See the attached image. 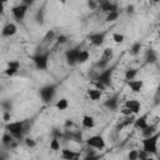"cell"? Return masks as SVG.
<instances>
[{
	"mask_svg": "<svg viewBox=\"0 0 160 160\" xmlns=\"http://www.w3.org/2000/svg\"><path fill=\"white\" fill-rule=\"evenodd\" d=\"M158 139L159 134L155 133L143 140V150L148 151L149 154H156L158 153Z\"/></svg>",
	"mask_w": 160,
	"mask_h": 160,
	"instance_id": "6da1fadb",
	"label": "cell"
},
{
	"mask_svg": "<svg viewBox=\"0 0 160 160\" xmlns=\"http://www.w3.org/2000/svg\"><path fill=\"white\" fill-rule=\"evenodd\" d=\"M86 145L93 149H96V150H103V149H105L106 143L101 135H93L86 140Z\"/></svg>",
	"mask_w": 160,
	"mask_h": 160,
	"instance_id": "7a4b0ae2",
	"label": "cell"
},
{
	"mask_svg": "<svg viewBox=\"0 0 160 160\" xmlns=\"http://www.w3.org/2000/svg\"><path fill=\"white\" fill-rule=\"evenodd\" d=\"M8 131L14 136V138H20L23 131H24V124L21 121H14V123H9L7 125Z\"/></svg>",
	"mask_w": 160,
	"mask_h": 160,
	"instance_id": "3957f363",
	"label": "cell"
},
{
	"mask_svg": "<svg viewBox=\"0 0 160 160\" xmlns=\"http://www.w3.org/2000/svg\"><path fill=\"white\" fill-rule=\"evenodd\" d=\"M28 9H29V5H26V4H19V5H16V7H14L11 9V14H13V16L16 20H21L26 15Z\"/></svg>",
	"mask_w": 160,
	"mask_h": 160,
	"instance_id": "277c9868",
	"label": "cell"
},
{
	"mask_svg": "<svg viewBox=\"0 0 160 160\" xmlns=\"http://www.w3.org/2000/svg\"><path fill=\"white\" fill-rule=\"evenodd\" d=\"M125 106H128V108L131 110L133 115L139 114V113H140V110H141V104H140V101H139V100H136V99L126 100V101H125Z\"/></svg>",
	"mask_w": 160,
	"mask_h": 160,
	"instance_id": "5b68a950",
	"label": "cell"
},
{
	"mask_svg": "<svg viewBox=\"0 0 160 160\" xmlns=\"http://www.w3.org/2000/svg\"><path fill=\"white\" fill-rule=\"evenodd\" d=\"M100 10L103 13H112V11H118V5L114 3H110L108 0H104V2L100 3Z\"/></svg>",
	"mask_w": 160,
	"mask_h": 160,
	"instance_id": "8992f818",
	"label": "cell"
},
{
	"mask_svg": "<svg viewBox=\"0 0 160 160\" xmlns=\"http://www.w3.org/2000/svg\"><path fill=\"white\" fill-rule=\"evenodd\" d=\"M16 31H18V26H16L14 23H8V24L3 28L2 34H3V36L10 38V36L15 35V34H16Z\"/></svg>",
	"mask_w": 160,
	"mask_h": 160,
	"instance_id": "52a82bcc",
	"label": "cell"
},
{
	"mask_svg": "<svg viewBox=\"0 0 160 160\" xmlns=\"http://www.w3.org/2000/svg\"><path fill=\"white\" fill-rule=\"evenodd\" d=\"M128 86L130 88V90H131L133 93H140V90H141L143 86H144V81H143V80L131 79V80H128Z\"/></svg>",
	"mask_w": 160,
	"mask_h": 160,
	"instance_id": "ba28073f",
	"label": "cell"
},
{
	"mask_svg": "<svg viewBox=\"0 0 160 160\" xmlns=\"http://www.w3.org/2000/svg\"><path fill=\"white\" fill-rule=\"evenodd\" d=\"M34 63H35V65H36L38 69H45L46 65H48V55L40 54V55L35 57L34 58Z\"/></svg>",
	"mask_w": 160,
	"mask_h": 160,
	"instance_id": "9c48e42d",
	"label": "cell"
},
{
	"mask_svg": "<svg viewBox=\"0 0 160 160\" xmlns=\"http://www.w3.org/2000/svg\"><path fill=\"white\" fill-rule=\"evenodd\" d=\"M89 39H90V43L93 44V45H95V46H100L103 43H104V39H105V35H104V33H98V34H93V35H90L89 36Z\"/></svg>",
	"mask_w": 160,
	"mask_h": 160,
	"instance_id": "30bf717a",
	"label": "cell"
},
{
	"mask_svg": "<svg viewBox=\"0 0 160 160\" xmlns=\"http://www.w3.org/2000/svg\"><path fill=\"white\" fill-rule=\"evenodd\" d=\"M134 126L136 128V129H140V130H143V129H145L149 124H148V117L146 115H144V117H140V118H135V120H134Z\"/></svg>",
	"mask_w": 160,
	"mask_h": 160,
	"instance_id": "8fae6325",
	"label": "cell"
},
{
	"mask_svg": "<svg viewBox=\"0 0 160 160\" xmlns=\"http://www.w3.org/2000/svg\"><path fill=\"white\" fill-rule=\"evenodd\" d=\"M101 95H103V91L99 90V89H96V88H93V89H89V90H88V96H89V99L93 100V101L100 100Z\"/></svg>",
	"mask_w": 160,
	"mask_h": 160,
	"instance_id": "7c38bea8",
	"label": "cell"
},
{
	"mask_svg": "<svg viewBox=\"0 0 160 160\" xmlns=\"http://www.w3.org/2000/svg\"><path fill=\"white\" fill-rule=\"evenodd\" d=\"M81 124L86 129H93L95 126V119L90 115H84L83 119H81Z\"/></svg>",
	"mask_w": 160,
	"mask_h": 160,
	"instance_id": "4fadbf2b",
	"label": "cell"
},
{
	"mask_svg": "<svg viewBox=\"0 0 160 160\" xmlns=\"http://www.w3.org/2000/svg\"><path fill=\"white\" fill-rule=\"evenodd\" d=\"M89 58H90V54H89L88 50H80L78 57H76V63L78 64H84L89 60Z\"/></svg>",
	"mask_w": 160,
	"mask_h": 160,
	"instance_id": "5bb4252c",
	"label": "cell"
},
{
	"mask_svg": "<svg viewBox=\"0 0 160 160\" xmlns=\"http://www.w3.org/2000/svg\"><path fill=\"white\" fill-rule=\"evenodd\" d=\"M68 106H69V101H68V99H65V98H62V99L58 100L57 104H55V108H57L58 110H60V112L66 110Z\"/></svg>",
	"mask_w": 160,
	"mask_h": 160,
	"instance_id": "9a60e30c",
	"label": "cell"
},
{
	"mask_svg": "<svg viewBox=\"0 0 160 160\" xmlns=\"http://www.w3.org/2000/svg\"><path fill=\"white\" fill-rule=\"evenodd\" d=\"M62 158L65 159V160H73L75 158H78V154L74 153L73 150H69V149H64L62 150Z\"/></svg>",
	"mask_w": 160,
	"mask_h": 160,
	"instance_id": "2e32d148",
	"label": "cell"
},
{
	"mask_svg": "<svg viewBox=\"0 0 160 160\" xmlns=\"http://www.w3.org/2000/svg\"><path fill=\"white\" fill-rule=\"evenodd\" d=\"M98 80H99L100 83H103L105 86H106V85H109V84H110V71L108 70V71L101 73V74L99 75Z\"/></svg>",
	"mask_w": 160,
	"mask_h": 160,
	"instance_id": "e0dca14e",
	"label": "cell"
},
{
	"mask_svg": "<svg viewBox=\"0 0 160 160\" xmlns=\"http://www.w3.org/2000/svg\"><path fill=\"white\" fill-rule=\"evenodd\" d=\"M79 51H80V50H78V49H73V50H70V51L68 53V62H69L70 64H75V63H76V57H78V54H79Z\"/></svg>",
	"mask_w": 160,
	"mask_h": 160,
	"instance_id": "ac0fdd59",
	"label": "cell"
},
{
	"mask_svg": "<svg viewBox=\"0 0 160 160\" xmlns=\"http://www.w3.org/2000/svg\"><path fill=\"white\" fill-rule=\"evenodd\" d=\"M13 140H14V136H13L9 131L5 133V134L3 135V138H2V143H3V145H5V146L11 145V144H13Z\"/></svg>",
	"mask_w": 160,
	"mask_h": 160,
	"instance_id": "d6986e66",
	"label": "cell"
},
{
	"mask_svg": "<svg viewBox=\"0 0 160 160\" xmlns=\"http://www.w3.org/2000/svg\"><path fill=\"white\" fill-rule=\"evenodd\" d=\"M50 150H53V151H59L60 150V141L57 138L50 140Z\"/></svg>",
	"mask_w": 160,
	"mask_h": 160,
	"instance_id": "ffe728a7",
	"label": "cell"
},
{
	"mask_svg": "<svg viewBox=\"0 0 160 160\" xmlns=\"http://www.w3.org/2000/svg\"><path fill=\"white\" fill-rule=\"evenodd\" d=\"M118 18H119V11H112V13H108V14H106L105 20L108 21V23H112V21L118 20Z\"/></svg>",
	"mask_w": 160,
	"mask_h": 160,
	"instance_id": "44dd1931",
	"label": "cell"
},
{
	"mask_svg": "<svg viewBox=\"0 0 160 160\" xmlns=\"http://www.w3.org/2000/svg\"><path fill=\"white\" fill-rule=\"evenodd\" d=\"M156 128L154 126V125H148L145 129H143V134H144V136L145 138H148V136H150V135H153V134H155L156 133V130H155Z\"/></svg>",
	"mask_w": 160,
	"mask_h": 160,
	"instance_id": "7402d4cb",
	"label": "cell"
},
{
	"mask_svg": "<svg viewBox=\"0 0 160 160\" xmlns=\"http://www.w3.org/2000/svg\"><path fill=\"white\" fill-rule=\"evenodd\" d=\"M112 38H113V41H114L115 44H121V43H124V40H125V36H124L123 34H120V33H114Z\"/></svg>",
	"mask_w": 160,
	"mask_h": 160,
	"instance_id": "603a6c76",
	"label": "cell"
},
{
	"mask_svg": "<svg viewBox=\"0 0 160 160\" xmlns=\"http://www.w3.org/2000/svg\"><path fill=\"white\" fill-rule=\"evenodd\" d=\"M136 74H138V70H136V69H129V70L125 71V79H126V80L135 79Z\"/></svg>",
	"mask_w": 160,
	"mask_h": 160,
	"instance_id": "cb8c5ba5",
	"label": "cell"
},
{
	"mask_svg": "<svg viewBox=\"0 0 160 160\" xmlns=\"http://www.w3.org/2000/svg\"><path fill=\"white\" fill-rule=\"evenodd\" d=\"M158 60V57H156V54L153 51V50H150L149 53H148V57H146V62L148 63H155Z\"/></svg>",
	"mask_w": 160,
	"mask_h": 160,
	"instance_id": "d4e9b609",
	"label": "cell"
},
{
	"mask_svg": "<svg viewBox=\"0 0 160 160\" xmlns=\"http://www.w3.org/2000/svg\"><path fill=\"white\" fill-rule=\"evenodd\" d=\"M150 156H151V154H149V153L145 151V150H140V151L138 153V159H140V160L150 159Z\"/></svg>",
	"mask_w": 160,
	"mask_h": 160,
	"instance_id": "484cf974",
	"label": "cell"
},
{
	"mask_svg": "<svg viewBox=\"0 0 160 160\" xmlns=\"http://www.w3.org/2000/svg\"><path fill=\"white\" fill-rule=\"evenodd\" d=\"M53 94V88H46V89H43L41 90V96L44 99H49Z\"/></svg>",
	"mask_w": 160,
	"mask_h": 160,
	"instance_id": "4316f807",
	"label": "cell"
},
{
	"mask_svg": "<svg viewBox=\"0 0 160 160\" xmlns=\"http://www.w3.org/2000/svg\"><path fill=\"white\" fill-rule=\"evenodd\" d=\"M19 70L18 69H15V68H10V66H8L7 69H5V75H8V76H14L16 73H18Z\"/></svg>",
	"mask_w": 160,
	"mask_h": 160,
	"instance_id": "83f0119b",
	"label": "cell"
},
{
	"mask_svg": "<svg viewBox=\"0 0 160 160\" xmlns=\"http://www.w3.org/2000/svg\"><path fill=\"white\" fill-rule=\"evenodd\" d=\"M140 49H141V44H140V43H135V44L133 45V48H131V54H134V55L139 54Z\"/></svg>",
	"mask_w": 160,
	"mask_h": 160,
	"instance_id": "f1b7e54d",
	"label": "cell"
},
{
	"mask_svg": "<svg viewBox=\"0 0 160 160\" xmlns=\"http://www.w3.org/2000/svg\"><path fill=\"white\" fill-rule=\"evenodd\" d=\"M120 113H121V115H124V117H130V115H133V113H131V110L128 108V106H123L121 108V110H120Z\"/></svg>",
	"mask_w": 160,
	"mask_h": 160,
	"instance_id": "f546056e",
	"label": "cell"
},
{
	"mask_svg": "<svg viewBox=\"0 0 160 160\" xmlns=\"http://www.w3.org/2000/svg\"><path fill=\"white\" fill-rule=\"evenodd\" d=\"M25 144H26L28 148H35L36 146V141L34 139H31V138H26L25 139Z\"/></svg>",
	"mask_w": 160,
	"mask_h": 160,
	"instance_id": "4dcf8cb0",
	"label": "cell"
},
{
	"mask_svg": "<svg viewBox=\"0 0 160 160\" xmlns=\"http://www.w3.org/2000/svg\"><path fill=\"white\" fill-rule=\"evenodd\" d=\"M138 150H130L129 154H128V159L130 160H138Z\"/></svg>",
	"mask_w": 160,
	"mask_h": 160,
	"instance_id": "1f68e13d",
	"label": "cell"
},
{
	"mask_svg": "<svg viewBox=\"0 0 160 160\" xmlns=\"http://www.w3.org/2000/svg\"><path fill=\"white\" fill-rule=\"evenodd\" d=\"M8 66H10V68H15V69H20V63L19 62H16V60H11V62H9L8 63Z\"/></svg>",
	"mask_w": 160,
	"mask_h": 160,
	"instance_id": "d6a6232c",
	"label": "cell"
},
{
	"mask_svg": "<svg viewBox=\"0 0 160 160\" xmlns=\"http://www.w3.org/2000/svg\"><path fill=\"white\" fill-rule=\"evenodd\" d=\"M10 119H11V114H10L9 112H5V113H4V115H3V120H4V121H7V123H9V121H10Z\"/></svg>",
	"mask_w": 160,
	"mask_h": 160,
	"instance_id": "836d02e7",
	"label": "cell"
},
{
	"mask_svg": "<svg viewBox=\"0 0 160 160\" xmlns=\"http://www.w3.org/2000/svg\"><path fill=\"white\" fill-rule=\"evenodd\" d=\"M95 86H96V89H99V90H101V91H103V90H105V85H104L103 83H100L99 80H96V81H95Z\"/></svg>",
	"mask_w": 160,
	"mask_h": 160,
	"instance_id": "e575fe53",
	"label": "cell"
},
{
	"mask_svg": "<svg viewBox=\"0 0 160 160\" xmlns=\"http://www.w3.org/2000/svg\"><path fill=\"white\" fill-rule=\"evenodd\" d=\"M58 43H59V44H65V43H66V36H65V35H60V36L58 38Z\"/></svg>",
	"mask_w": 160,
	"mask_h": 160,
	"instance_id": "d590c367",
	"label": "cell"
},
{
	"mask_svg": "<svg viewBox=\"0 0 160 160\" xmlns=\"http://www.w3.org/2000/svg\"><path fill=\"white\" fill-rule=\"evenodd\" d=\"M4 10H5V4L2 2V0H0V15L4 14Z\"/></svg>",
	"mask_w": 160,
	"mask_h": 160,
	"instance_id": "8d00e7d4",
	"label": "cell"
},
{
	"mask_svg": "<svg viewBox=\"0 0 160 160\" xmlns=\"http://www.w3.org/2000/svg\"><path fill=\"white\" fill-rule=\"evenodd\" d=\"M134 9H135L134 5H129V7L126 8V13H128V14H133V13H134Z\"/></svg>",
	"mask_w": 160,
	"mask_h": 160,
	"instance_id": "74e56055",
	"label": "cell"
},
{
	"mask_svg": "<svg viewBox=\"0 0 160 160\" xmlns=\"http://www.w3.org/2000/svg\"><path fill=\"white\" fill-rule=\"evenodd\" d=\"M88 5H89L91 9H95V8H96V4H95V2H94V0H89Z\"/></svg>",
	"mask_w": 160,
	"mask_h": 160,
	"instance_id": "f35d334b",
	"label": "cell"
},
{
	"mask_svg": "<svg viewBox=\"0 0 160 160\" xmlns=\"http://www.w3.org/2000/svg\"><path fill=\"white\" fill-rule=\"evenodd\" d=\"M53 35H54V33H53V31H49V33L46 34V36H45V40H46L48 38H50V39H51V38H53Z\"/></svg>",
	"mask_w": 160,
	"mask_h": 160,
	"instance_id": "ab89813d",
	"label": "cell"
},
{
	"mask_svg": "<svg viewBox=\"0 0 160 160\" xmlns=\"http://www.w3.org/2000/svg\"><path fill=\"white\" fill-rule=\"evenodd\" d=\"M31 3H33V0H24V4H26V5H29Z\"/></svg>",
	"mask_w": 160,
	"mask_h": 160,
	"instance_id": "60d3db41",
	"label": "cell"
},
{
	"mask_svg": "<svg viewBox=\"0 0 160 160\" xmlns=\"http://www.w3.org/2000/svg\"><path fill=\"white\" fill-rule=\"evenodd\" d=\"M58 2L62 3V4H65V3H66V0H58Z\"/></svg>",
	"mask_w": 160,
	"mask_h": 160,
	"instance_id": "b9f144b4",
	"label": "cell"
},
{
	"mask_svg": "<svg viewBox=\"0 0 160 160\" xmlns=\"http://www.w3.org/2000/svg\"><path fill=\"white\" fill-rule=\"evenodd\" d=\"M151 2H153V3H155V4H156V3H159V2H160V0H151Z\"/></svg>",
	"mask_w": 160,
	"mask_h": 160,
	"instance_id": "7bdbcfd3",
	"label": "cell"
},
{
	"mask_svg": "<svg viewBox=\"0 0 160 160\" xmlns=\"http://www.w3.org/2000/svg\"><path fill=\"white\" fill-rule=\"evenodd\" d=\"M2 2H3V3H4V4H7V3H8V2H9V0H2Z\"/></svg>",
	"mask_w": 160,
	"mask_h": 160,
	"instance_id": "ee69618b",
	"label": "cell"
}]
</instances>
